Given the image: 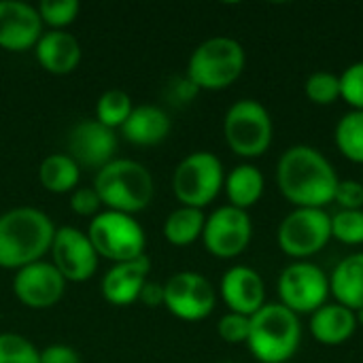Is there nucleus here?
<instances>
[{
  "label": "nucleus",
  "mask_w": 363,
  "mask_h": 363,
  "mask_svg": "<svg viewBox=\"0 0 363 363\" xmlns=\"http://www.w3.org/2000/svg\"><path fill=\"white\" fill-rule=\"evenodd\" d=\"M0 363H40V351L19 334H0Z\"/></svg>",
  "instance_id": "obj_30"
},
{
  "label": "nucleus",
  "mask_w": 363,
  "mask_h": 363,
  "mask_svg": "<svg viewBox=\"0 0 363 363\" xmlns=\"http://www.w3.org/2000/svg\"><path fill=\"white\" fill-rule=\"evenodd\" d=\"M362 185H363V177H362Z\"/></svg>",
  "instance_id": "obj_40"
},
{
  "label": "nucleus",
  "mask_w": 363,
  "mask_h": 363,
  "mask_svg": "<svg viewBox=\"0 0 363 363\" xmlns=\"http://www.w3.org/2000/svg\"><path fill=\"white\" fill-rule=\"evenodd\" d=\"M334 140L342 157L363 166V111H349L338 119Z\"/></svg>",
  "instance_id": "obj_26"
},
{
  "label": "nucleus",
  "mask_w": 363,
  "mask_h": 363,
  "mask_svg": "<svg viewBox=\"0 0 363 363\" xmlns=\"http://www.w3.org/2000/svg\"><path fill=\"white\" fill-rule=\"evenodd\" d=\"M279 298L285 308L313 315L330 300V277L313 262H294L279 277Z\"/></svg>",
  "instance_id": "obj_10"
},
{
  "label": "nucleus",
  "mask_w": 363,
  "mask_h": 363,
  "mask_svg": "<svg viewBox=\"0 0 363 363\" xmlns=\"http://www.w3.org/2000/svg\"><path fill=\"white\" fill-rule=\"evenodd\" d=\"M332 238L347 247L363 245V211H338L332 215Z\"/></svg>",
  "instance_id": "obj_29"
},
{
  "label": "nucleus",
  "mask_w": 363,
  "mask_h": 363,
  "mask_svg": "<svg viewBox=\"0 0 363 363\" xmlns=\"http://www.w3.org/2000/svg\"><path fill=\"white\" fill-rule=\"evenodd\" d=\"M170 117L164 108L153 104H140L136 106L128 121L121 125V134L125 140L138 147H153L160 145L170 134Z\"/></svg>",
  "instance_id": "obj_21"
},
{
  "label": "nucleus",
  "mask_w": 363,
  "mask_h": 363,
  "mask_svg": "<svg viewBox=\"0 0 363 363\" xmlns=\"http://www.w3.org/2000/svg\"><path fill=\"white\" fill-rule=\"evenodd\" d=\"M151 259L147 255H140L130 262L115 264L102 279V296L106 302L115 306H130L138 302V296L149 281Z\"/></svg>",
  "instance_id": "obj_18"
},
{
  "label": "nucleus",
  "mask_w": 363,
  "mask_h": 363,
  "mask_svg": "<svg viewBox=\"0 0 363 363\" xmlns=\"http://www.w3.org/2000/svg\"><path fill=\"white\" fill-rule=\"evenodd\" d=\"M223 136L228 147L238 157H262L272 145V117L262 102L253 98H242L228 108L223 119Z\"/></svg>",
  "instance_id": "obj_6"
},
{
  "label": "nucleus",
  "mask_w": 363,
  "mask_h": 363,
  "mask_svg": "<svg viewBox=\"0 0 363 363\" xmlns=\"http://www.w3.org/2000/svg\"><path fill=\"white\" fill-rule=\"evenodd\" d=\"M81 11V4L77 0H45L38 4V15L43 23L51 26L53 30H64L70 26Z\"/></svg>",
  "instance_id": "obj_31"
},
{
  "label": "nucleus",
  "mask_w": 363,
  "mask_h": 363,
  "mask_svg": "<svg viewBox=\"0 0 363 363\" xmlns=\"http://www.w3.org/2000/svg\"><path fill=\"white\" fill-rule=\"evenodd\" d=\"M340 96L351 106V111H363V60L342 70Z\"/></svg>",
  "instance_id": "obj_32"
},
{
  "label": "nucleus",
  "mask_w": 363,
  "mask_h": 363,
  "mask_svg": "<svg viewBox=\"0 0 363 363\" xmlns=\"http://www.w3.org/2000/svg\"><path fill=\"white\" fill-rule=\"evenodd\" d=\"M355 319H357V328H363V308L355 311Z\"/></svg>",
  "instance_id": "obj_39"
},
{
  "label": "nucleus",
  "mask_w": 363,
  "mask_h": 363,
  "mask_svg": "<svg viewBox=\"0 0 363 363\" xmlns=\"http://www.w3.org/2000/svg\"><path fill=\"white\" fill-rule=\"evenodd\" d=\"M66 289V279L49 262H36L17 270L13 279V291L17 300L28 308H51L55 306Z\"/></svg>",
  "instance_id": "obj_14"
},
{
  "label": "nucleus",
  "mask_w": 363,
  "mask_h": 363,
  "mask_svg": "<svg viewBox=\"0 0 363 363\" xmlns=\"http://www.w3.org/2000/svg\"><path fill=\"white\" fill-rule=\"evenodd\" d=\"M338 181L332 162L311 145H294L279 157L277 187L296 208H325Z\"/></svg>",
  "instance_id": "obj_1"
},
{
  "label": "nucleus",
  "mask_w": 363,
  "mask_h": 363,
  "mask_svg": "<svg viewBox=\"0 0 363 363\" xmlns=\"http://www.w3.org/2000/svg\"><path fill=\"white\" fill-rule=\"evenodd\" d=\"M338 211H363V185L355 179H340L334 191Z\"/></svg>",
  "instance_id": "obj_34"
},
{
  "label": "nucleus",
  "mask_w": 363,
  "mask_h": 363,
  "mask_svg": "<svg viewBox=\"0 0 363 363\" xmlns=\"http://www.w3.org/2000/svg\"><path fill=\"white\" fill-rule=\"evenodd\" d=\"M217 304L213 285L198 272H177L164 283V306L183 321L206 319Z\"/></svg>",
  "instance_id": "obj_12"
},
{
  "label": "nucleus",
  "mask_w": 363,
  "mask_h": 363,
  "mask_svg": "<svg viewBox=\"0 0 363 363\" xmlns=\"http://www.w3.org/2000/svg\"><path fill=\"white\" fill-rule=\"evenodd\" d=\"M206 215L200 208L181 206L164 221V238L174 247H189L202 238Z\"/></svg>",
  "instance_id": "obj_25"
},
{
  "label": "nucleus",
  "mask_w": 363,
  "mask_h": 363,
  "mask_svg": "<svg viewBox=\"0 0 363 363\" xmlns=\"http://www.w3.org/2000/svg\"><path fill=\"white\" fill-rule=\"evenodd\" d=\"M251 236L253 223L249 213L225 204L206 217L202 242L213 257L234 259L249 247Z\"/></svg>",
  "instance_id": "obj_11"
},
{
  "label": "nucleus",
  "mask_w": 363,
  "mask_h": 363,
  "mask_svg": "<svg viewBox=\"0 0 363 363\" xmlns=\"http://www.w3.org/2000/svg\"><path fill=\"white\" fill-rule=\"evenodd\" d=\"M53 238L55 225L38 208L19 206L0 215V268L21 270L40 262Z\"/></svg>",
  "instance_id": "obj_2"
},
{
  "label": "nucleus",
  "mask_w": 363,
  "mask_h": 363,
  "mask_svg": "<svg viewBox=\"0 0 363 363\" xmlns=\"http://www.w3.org/2000/svg\"><path fill=\"white\" fill-rule=\"evenodd\" d=\"M138 302H143L149 308L164 306V285L155 283V281H147L143 291H140V296H138Z\"/></svg>",
  "instance_id": "obj_38"
},
{
  "label": "nucleus",
  "mask_w": 363,
  "mask_h": 363,
  "mask_svg": "<svg viewBox=\"0 0 363 363\" xmlns=\"http://www.w3.org/2000/svg\"><path fill=\"white\" fill-rule=\"evenodd\" d=\"M132 111H134V106H132V100H130V96L125 91L108 89L96 102V121H100L102 125L115 130V128H121L128 121Z\"/></svg>",
  "instance_id": "obj_27"
},
{
  "label": "nucleus",
  "mask_w": 363,
  "mask_h": 363,
  "mask_svg": "<svg viewBox=\"0 0 363 363\" xmlns=\"http://www.w3.org/2000/svg\"><path fill=\"white\" fill-rule=\"evenodd\" d=\"M304 94L317 106H330L336 100H342V96H340V74H334V72H328V70L313 72L304 83Z\"/></svg>",
  "instance_id": "obj_28"
},
{
  "label": "nucleus",
  "mask_w": 363,
  "mask_h": 363,
  "mask_svg": "<svg viewBox=\"0 0 363 363\" xmlns=\"http://www.w3.org/2000/svg\"><path fill=\"white\" fill-rule=\"evenodd\" d=\"M221 298L230 313L253 317L266 304V285L251 266H234L221 279Z\"/></svg>",
  "instance_id": "obj_17"
},
{
  "label": "nucleus",
  "mask_w": 363,
  "mask_h": 363,
  "mask_svg": "<svg viewBox=\"0 0 363 363\" xmlns=\"http://www.w3.org/2000/svg\"><path fill=\"white\" fill-rule=\"evenodd\" d=\"M38 177L47 191L68 194L77 189L81 179V168L68 153H53L43 160Z\"/></svg>",
  "instance_id": "obj_24"
},
{
  "label": "nucleus",
  "mask_w": 363,
  "mask_h": 363,
  "mask_svg": "<svg viewBox=\"0 0 363 363\" xmlns=\"http://www.w3.org/2000/svg\"><path fill=\"white\" fill-rule=\"evenodd\" d=\"M51 257L57 272L70 283H83L98 270V253L85 232L77 228H57L51 245Z\"/></svg>",
  "instance_id": "obj_13"
},
{
  "label": "nucleus",
  "mask_w": 363,
  "mask_h": 363,
  "mask_svg": "<svg viewBox=\"0 0 363 363\" xmlns=\"http://www.w3.org/2000/svg\"><path fill=\"white\" fill-rule=\"evenodd\" d=\"M217 332H219L221 340L228 345H247L249 332H251V317L228 313L219 319Z\"/></svg>",
  "instance_id": "obj_33"
},
{
  "label": "nucleus",
  "mask_w": 363,
  "mask_h": 363,
  "mask_svg": "<svg viewBox=\"0 0 363 363\" xmlns=\"http://www.w3.org/2000/svg\"><path fill=\"white\" fill-rule=\"evenodd\" d=\"M94 189L108 211L123 215H134L145 211L155 194V183L151 172L132 160H113L98 170L94 179Z\"/></svg>",
  "instance_id": "obj_4"
},
{
  "label": "nucleus",
  "mask_w": 363,
  "mask_h": 363,
  "mask_svg": "<svg viewBox=\"0 0 363 363\" xmlns=\"http://www.w3.org/2000/svg\"><path fill=\"white\" fill-rule=\"evenodd\" d=\"M223 363H232V362H223Z\"/></svg>",
  "instance_id": "obj_41"
},
{
  "label": "nucleus",
  "mask_w": 363,
  "mask_h": 363,
  "mask_svg": "<svg viewBox=\"0 0 363 363\" xmlns=\"http://www.w3.org/2000/svg\"><path fill=\"white\" fill-rule=\"evenodd\" d=\"M70 206L77 215L81 217H89V215H98V208L102 206L100 196L96 194L94 187H77L70 196Z\"/></svg>",
  "instance_id": "obj_35"
},
{
  "label": "nucleus",
  "mask_w": 363,
  "mask_h": 363,
  "mask_svg": "<svg viewBox=\"0 0 363 363\" xmlns=\"http://www.w3.org/2000/svg\"><path fill=\"white\" fill-rule=\"evenodd\" d=\"M225 183L223 164L215 153L196 151L187 155L174 170L172 189L177 200L183 206L204 208L208 206L221 191Z\"/></svg>",
  "instance_id": "obj_7"
},
{
  "label": "nucleus",
  "mask_w": 363,
  "mask_h": 363,
  "mask_svg": "<svg viewBox=\"0 0 363 363\" xmlns=\"http://www.w3.org/2000/svg\"><path fill=\"white\" fill-rule=\"evenodd\" d=\"M117 151V134L115 130L102 125L96 119L79 121L68 136V155L85 168H104L113 162Z\"/></svg>",
  "instance_id": "obj_15"
},
{
  "label": "nucleus",
  "mask_w": 363,
  "mask_h": 363,
  "mask_svg": "<svg viewBox=\"0 0 363 363\" xmlns=\"http://www.w3.org/2000/svg\"><path fill=\"white\" fill-rule=\"evenodd\" d=\"M332 240V215L325 208H294L279 225L277 242L296 262H308Z\"/></svg>",
  "instance_id": "obj_9"
},
{
  "label": "nucleus",
  "mask_w": 363,
  "mask_h": 363,
  "mask_svg": "<svg viewBox=\"0 0 363 363\" xmlns=\"http://www.w3.org/2000/svg\"><path fill=\"white\" fill-rule=\"evenodd\" d=\"M198 87L191 83V79L185 77H174L168 85H166V98L172 104H189L196 96H198Z\"/></svg>",
  "instance_id": "obj_36"
},
{
  "label": "nucleus",
  "mask_w": 363,
  "mask_h": 363,
  "mask_svg": "<svg viewBox=\"0 0 363 363\" xmlns=\"http://www.w3.org/2000/svg\"><path fill=\"white\" fill-rule=\"evenodd\" d=\"M330 296L353 313L363 308V253L347 255L338 262L330 274Z\"/></svg>",
  "instance_id": "obj_22"
},
{
  "label": "nucleus",
  "mask_w": 363,
  "mask_h": 363,
  "mask_svg": "<svg viewBox=\"0 0 363 363\" xmlns=\"http://www.w3.org/2000/svg\"><path fill=\"white\" fill-rule=\"evenodd\" d=\"M87 238L98 257H106L115 264L145 255V232L132 215L117 211L98 213L89 223Z\"/></svg>",
  "instance_id": "obj_8"
},
{
  "label": "nucleus",
  "mask_w": 363,
  "mask_h": 363,
  "mask_svg": "<svg viewBox=\"0 0 363 363\" xmlns=\"http://www.w3.org/2000/svg\"><path fill=\"white\" fill-rule=\"evenodd\" d=\"M43 36L38 9L19 0H0V47L6 51H26L36 47Z\"/></svg>",
  "instance_id": "obj_16"
},
{
  "label": "nucleus",
  "mask_w": 363,
  "mask_h": 363,
  "mask_svg": "<svg viewBox=\"0 0 363 363\" xmlns=\"http://www.w3.org/2000/svg\"><path fill=\"white\" fill-rule=\"evenodd\" d=\"M38 64L51 74H68L81 62V45L66 30H51L43 34L34 47Z\"/></svg>",
  "instance_id": "obj_19"
},
{
  "label": "nucleus",
  "mask_w": 363,
  "mask_h": 363,
  "mask_svg": "<svg viewBox=\"0 0 363 363\" xmlns=\"http://www.w3.org/2000/svg\"><path fill=\"white\" fill-rule=\"evenodd\" d=\"M223 189L230 206L249 213V208L255 206L264 196V174L253 164H240L225 177Z\"/></svg>",
  "instance_id": "obj_23"
},
{
  "label": "nucleus",
  "mask_w": 363,
  "mask_h": 363,
  "mask_svg": "<svg viewBox=\"0 0 363 363\" xmlns=\"http://www.w3.org/2000/svg\"><path fill=\"white\" fill-rule=\"evenodd\" d=\"M40 363H81V357L66 345H51L40 351Z\"/></svg>",
  "instance_id": "obj_37"
},
{
  "label": "nucleus",
  "mask_w": 363,
  "mask_h": 363,
  "mask_svg": "<svg viewBox=\"0 0 363 363\" xmlns=\"http://www.w3.org/2000/svg\"><path fill=\"white\" fill-rule=\"evenodd\" d=\"M302 323L281 302L264 304L251 317L247 347L259 363H287L300 349Z\"/></svg>",
  "instance_id": "obj_3"
},
{
  "label": "nucleus",
  "mask_w": 363,
  "mask_h": 363,
  "mask_svg": "<svg viewBox=\"0 0 363 363\" xmlns=\"http://www.w3.org/2000/svg\"><path fill=\"white\" fill-rule=\"evenodd\" d=\"M247 64V53L236 38L213 36L198 45L187 64V77L198 89L219 91L238 81Z\"/></svg>",
  "instance_id": "obj_5"
},
{
  "label": "nucleus",
  "mask_w": 363,
  "mask_h": 363,
  "mask_svg": "<svg viewBox=\"0 0 363 363\" xmlns=\"http://www.w3.org/2000/svg\"><path fill=\"white\" fill-rule=\"evenodd\" d=\"M357 330L355 313L342 304L328 302L311 315V334L323 347L345 345Z\"/></svg>",
  "instance_id": "obj_20"
}]
</instances>
